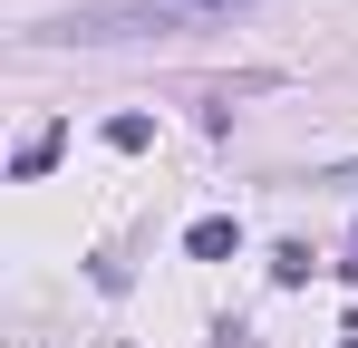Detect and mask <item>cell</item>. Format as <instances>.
Returning a JSON list of instances; mask_svg holds the SVG:
<instances>
[{"label": "cell", "instance_id": "obj_1", "mask_svg": "<svg viewBox=\"0 0 358 348\" xmlns=\"http://www.w3.org/2000/svg\"><path fill=\"white\" fill-rule=\"evenodd\" d=\"M165 10H242V0H165Z\"/></svg>", "mask_w": 358, "mask_h": 348}]
</instances>
